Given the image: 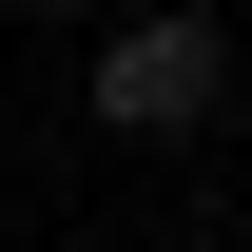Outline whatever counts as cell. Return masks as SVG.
I'll list each match as a JSON object with an SVG mask.
<instances>
[{"label": "cell", "mask_w": 252, "mask_h": 252, "mask_svg": "<svg viewBox=\"0 0 252 252\" xmlns=\"http://www.w3.org/2000/svg\"><path fill=\"white\" fill-rule=\"evenodd\" d=\"M97 136H194V117H214V97H233V39L214 20H194V0H136V20L117 39H97Z\"/></svg>", "instance_id": "cell-1"}, {"label": "cell", "mask_w": 252, "mask_h": 252, "mask_svg": "<svg viewBox=\"0 0 252 252\" xmlns=\"http://www.w3.org/2000/svg\"><path fill=\"white\" fill-rule=\"evenodd\" d=\"M117 20H136V0H117Z\"/></svg>", "instance_id": "cell-2"}]
</instances>
